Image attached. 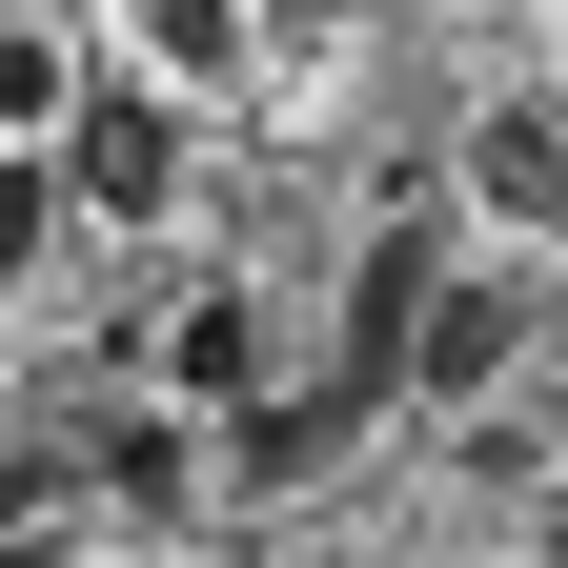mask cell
Returning a JSON list of instances; mask_svg holds the SVG:
<instances>
[{"label": "cell", "instance_id": "obj_9", "mask_svg": "<svg viewBox=\"0 0 568 568\" xmlns=\"http://www.w3.org/2000/svg\"><path fill=\"white\" fill-rule=\"evenodd\" d=\"M41 244H61V163L0 142V284H41Z\"/></svg>", "mask_w": 568, "mask_h": 568}, {"label": "cell", "instance_id": "obj_2", "mask_svg": "<svg viewBox=\"0 0 568 568\" xmlns=\"http://www.w3.org/2000/svg\"><path fill=\"white\" fill-rule=\"evenodd\" d=\"M41 163H61V203H102V224H163V203H183V122L163 102H61Z\"/></svg>", "mask_w": 568, "mask_h": 568}, {"label": "cell", "instance_id": "obj_10", "mask_svg": "<svg viewBox=\"0 0 568 568\" xmlns=\"http://www.w3.org/2000/svg\"><path fill=\"white\" fill-rule=\"evenodd\" d=\"M142 61H163V82H224L244 21H224V0H142Z\"/></svg>", "mask_w": 568, "mask_h": 568}, {"label": "cell", "instance_id": "obj_3", "mask_svg": "<svg viewBox=\"0 0 568 568\" xmlns=\"http://www.w3.org/2000/svg\"><path fill=\"white\" fill-rule=\"evenodd\" d=\"M426 284H447V224H386L366 264H345V386H366V406H386V366H406V305H426Z\"/></svg>", "mask_w": 568, "mask_h": 568}, {"label": "cell", "instance_id": "obj_6", "mask_svg": "<svg viewBox=\"0 0 568 568\" xmlns=\"http://www.w3.org/2000/svg\"><path fill=\"white\" fill-rule=\"evenodd\" d=\"M345 426H366V386H345V366H325V386H284V406H244V467L284 487V467H325V447H345Z\"/></svg>", "mask_w": 568, "mask_h": 568}, {"label": "cell", "instance_id": "obj_8", "mask_svg": "<svg viewBox=\"0 0 568 568\" xmlns=\"http://www.w3.org/2000/svg\"><path fill=\"white\" fill-rule=\"evenodd\" d=\"M61 102H82V61H61V41H41V21H0V142H41V122H61Z\"/></svg>", "mask_w": 568, "mask_h": 568}, {"label": "cell", "instance_id": "obj_1", "mask_svg": "<svg viewBox=\"0 0 568 568\" xmlns=\"http://www.w3.org/2000/svg\"><path fill=\"white\" fill-rule=\"evenodd\" d=\"M508 366H528V284H487V264H447V284L406 305V366H386V406H487Z\"/></svg>", "mask_w": 568, "mask_h": 568}, {"label": "cell", "instance_id": "obj_7", "mask_svg": "<svg viewBox=\"0 0 568 568\" xmlns=\"http://www.w3.org/2000/svg\"><path fill=\"white\" fill-rule=\"evenodd\" d=\"M82 467L122 487V508H183V426H163V406H122V426H102V447H82Z\"/></svg>", "mask_w": 568, "mask_h": 568}, {"label": "cell", "instance_id": "obj_4", "mask_svg": "<svg viewBox=\"0 0 568 568\" xmlns=\"http://www.w3.org/2000/svg\"><path fill=\"white\" fill-rule=\"evenodd\" d=\"M163 386H183V406H264V305H244V284H183Z\"/></svg>", "mask_w": 568, "mask_h": 568}, {"label": "cell", "instance_id": "obj_5", "mask_svg": "<svg viewBox=\"0 0 568 568\" xmlns=\"http://www.w3.org/2000/svg\"><path fill=\"white\" fill-rule=\"evenodd\" d=\"M467 183L508 203V224H568V122H548V102H508V122L467 142Z\"/></svg>", "mask_w": 568, "mask_h": 568}, {"label": "cell", "instance_id": "obj_11", "mask_svg": "<svg viewBox=\"0 0 568 568\" xmlns=\"http://www.w3.org/2000/svg\"><path fill=\"white\" fill-rule=\"evenodd\" d=\"M0 426H21V386H0Z\"/></svg>", "mask_w": 568, "mask_h": 568}, {"label": "cell", "instance_id": "obj_12", "mask_svg": "<svg viewBox=\"0 0 568 568\" xmlns=\"http://www.w3.org/2000/svg\"><path fill=\"white\" fill-rule=\"evenodd\" d=\"M467 21H487V0H467Z\"/></svg>", "mask_w": 568, "mask_h": 568}]
</instances>
